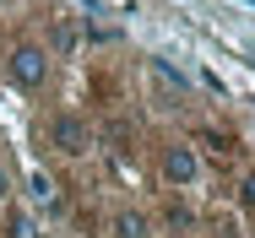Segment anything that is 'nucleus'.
<instances>
[{"instance_id": "1", "label": "nucleus", "mask_w": 255, "mask_h": 238, "mask_svg": "<svg viewBox=\"0 0 255 238\" xmlns=\"http://www.w3.org/2000/svg\"><path fill=\"white\" fill-rule=\"evenodd\" d=\"M5 76H11L22 92H38V87L49 81V54H44L38 44H16L11 60H5Z\"/></svg>"}, {"instance_id": "2", "label": "nucleus", "mask_w": 255, "mask_h": 238, "mask_svg": "<svg viewBox=\"0 0 255 238\" xmlns=\"http://www.w3.org/2000/svg\"><path fill=\"white\" fill-rule=\"evenodd\" d=\"M49 141H54V152H65V157H82V152L93 146V130H87V119H82V114H54Z\"/></svg>"}, {"instance_id": "3", "label": "nucleus", "mask_w": 255, "mask_h": 238, "mask_svg": "<svg viewBox=\"0 0 255 238\" xmlns=\"http://www.w3.org/2000/svg\"><path fill=\"white\" fill-rule=\"evenodd\" d=\"M163 179H168L174 190H190V184L201 179V157H196V152H190L185 141L163 146Z\"/></svg>"}, {"instance_id": "4", "label": "nucleus", "mask_w": 255, "mask_h": 238, "mask_svg": "<svg viewBox=\"0 0 255 238\" xmlns=\"http://www.w3.org/2000/svg\"><path fill=\"white\" fill-rule=\"evenodd\" d=\"M27 211H60V184H54L49 173H27Z\"/></svg>"}, {"instance_id": "5", "label": "nucleus", "mask_w": 255, "mask_h": 238, "mask_svg": "<svg viewBox=\"0 0 255 238\" xmlns=\"http://www.w3.org/2000/svg\"><path fill=\"white\" fill-rule=\"evenodd\" d=\"M49 60H65V54H76V22L71 16H54V27H49V49H44Z\"/></svg>"}, {"instance_id": "6", "label": "nucleus", "mask_w": 255, "mask_h": 238, "mask_svg": "<svg viewBox=\"0 0 255 238\" xmlns=\"http://www.w3.org/2000/svg\"><path fill=\"white\" fill-rule=\"evenodd\" d=\"M5 238H44V228H38V211L11 206V211H5Z\"/></svg>"}, {"instance_id": "7", "label": "nucleus", "mask_w": 255, "mask_h": 238, "mask_svg": "<svg viewBox=\"0 0 255 238\" xmlns=\"http://www.w3.org/2000/svg\"><path fill=\"white\" fill-rule=\"evenodd\" d=\"M114 238H147V217L141 211H120L114 217Z\"/></svg>"}, {"instance_id": "8", "label": "nucleus", "mask_w": 255, "mask_h": 238, "mask_svg": "<svg viewBox=\"0 0 255 238\" xmlns=\"http://www.w3.org/2000/svg\"><path fill=\"white\" fill-rule=\"evenodd\" d=\"M152 71H157V81H163V87H174V92H190V81H185V76H179L168 60H152Z\"/></svg>"}, {"instance_id": "9", "label": "nucleus", "mask_w": 255, "mask_h": 238, "mask_svg": "<svg viewBox=\"0 0 255 238\" xmlns=\"http://www.w3.org/2000/svg\"><path fill=\"white\" fill-rule=\"evenodd\" d=\"M239 195H245V206H250V211H255V173H250V179H245V184H239Z\"/></svg>"}, {"instance_id": "10", "label": "nucleus", "mask_w": 255, "mask_h": 238, "mask_svg": "<svg viewBox=\"0 0 255 238\" xmlns=\"http://www.w3.org/2000/svg\"><path fill=\"white\" fill-rule=\"evenodd\" d=\"M5 200H11V173L0 168V206H5Z\"/></svg>"}, {"instance_id": "11", "label": "nucleus", "mask_w": 255, "mask_h": 238, "mask_svg": "<svg viewBox=\"0 0 255 238\" xmlns=\"http://www.w3.org/2000/svg\"><path fill=\"white\" fill-rule=\"evenodd\" d=\"M174 238H190V233H174Z\"/></svg>"}, {"instance_id": "12", "label": "nucleus", "mask_w": 255, "mask_h": 238, "mask_svg": "<svg viewBox=\"0 0 255 238\" xmlns=\"http://www.w3.org/2000/svg\"><path fill=\"white\" fill-rule=\"evenodd\" d=\"M0 5H5V0H0Z\"/></svg>"}]
</instances>
